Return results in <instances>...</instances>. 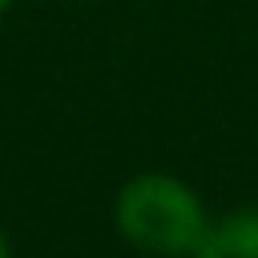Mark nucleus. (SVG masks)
Masks as SVG:
<instances>
[{"mask_svg": "<svg viewBox=\"0 0 258 258\" xmlns=\"http://www.w3.org/2000/svg\"><path fill=\"white\" fill-rule=\"evenodd\" d=\"M206 226L210 210L202 194L177 173H133L113 198V230L149 258H194Z\"/></svg>", "mask_w": 258, "mask_h": 258, "instance_id": "f257e3e1", "label": "nucleus"}, {"mask_svg": "<svg viewBox=\"0 0 258 258\" xmlns=\"http://www.w3.org/2000/svg\"><path fill=\"white\" fill-rule=\"evenodd\" d=\"M194 258H258V202L210 218Z\"/></svg>", "mask_w": 258, "mask_h": 258, "instance_id": "f03ea898", "label": "nucleus"}, {"mask_svg": "<svg viewBox=\"0 0 258 258\" xmlns=\"http://www.w3.org/2000/svg\"><path fill=\"white\" fill-rule=\"evenodd\" d=\"M0 258H16V254H12V242H8V234H4V226H0Z\"/></svg>", "mask_w": 258, "mask_h": 258, "instance_id": "7ed1b4c3", "label": "nucleus"}, {"mask_svg": "<svg viewBox=\"0 0 258 258\" xmlns=\"http://www.w3.org/2000/svg\"><path fill=\"white\" fill-rule=\"evenodd\" d=\"M12 4H16V0H0V16H4V12L12 8Z\"/></svg>", "mask_w": 258, "mask_h": 258, "instance_id": "20e7f679", "label": "nucleus"}]
</instances>
